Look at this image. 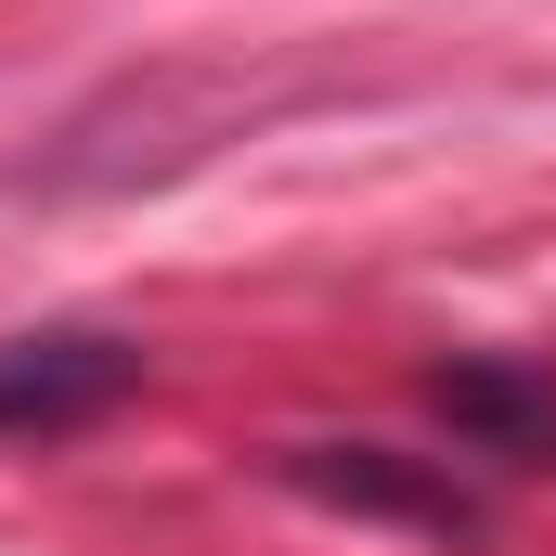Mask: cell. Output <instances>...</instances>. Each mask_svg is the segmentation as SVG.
<instances>
[{"label": "cell", "mask_w": 556, "mask_h": 556, "mask_svg": "<svg viewBox=\"0 0 556 556\" xmlns=\"http://www.w3.org/2000/svg\"><path fill=\"white\" fill-rule=\"evenodd\" d=\"M117 389H130V350H104V337H13L0 350V427H65Z\"/></svg>", "instance_id": "cell-1"}]
</instances>
